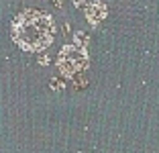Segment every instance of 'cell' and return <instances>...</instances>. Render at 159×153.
<instances>
[{"label":"cell","mask_w":159,"mask_h":153,"mask_svg":"<svg viewBox=\"0 0 159 153\" xmlns=\"http://www.w3.org/2000/svg\"><path fill=\"white\" fill-rule=\"evenodd\" d=\"M37 63H39V65H49V63H51V57H49V53H41V55H39V59H37Z\"/></svg>","instance_id":"8992f818"},{"label":"cell","mask_w":159,"mask_h":153,"mask_svg":"<svg viewBox=\"0 0 159 153\" xmlns=\"http://www.w3.org/2000/svg\"><path fill=\"white\" fill-rule=\"evenodd\" d=\"M57 70L63 78H78L88 70V51L78 45H63L57 53Z\"/></svg>","instance_id":"7a4b0ae2"},{"label":"cell","mask_w":159,"mask_h":153,"mask_svg":"<svg viewBox=\"0 0 159 153\" xmlns=\"http://www.w3.org/2000/svg\"><path fill=\"white\" fill-rule=\"evenodd\" d=\"M53 6L55 8H63V0H53Z\"/></svg>","instance_id":"ba28073f"},{"label":"cell","mask_w":159,"mask_h":153,"mask_svg":"<svg viewBox=\"0 0 159 153\" xmlns=\"http://www.w3.org/2000/svg\"><path fill=\"white\" fill-rule=\"evenodd\" d=\"M74 45H78V47H84V49H86V47H88L90 45V35H88V33H86V31H75V35H74Z\"/></svg>","instance_id":"277c9868"},{"label":"cell","mask_w":159,"mask_h":153,"mask_svg":"<svg viewBox=\"0 0 159 153\" xmlns=\"http://www.w3.org/2000/svg\"><path fill=\"white\" fill-rule=\"evenodd\" d=\"M49 86H51V90H63L66 88V82L63 80H59V78H51V82H49Z\"/></svg>","instance_id":"5b68a950"},{"label":"cell","mask_w":159,"mask_h":153,"mask_svg":"<svg viewBox=\"0 0 159 153\" xmlns=\"http://www.w3.org/2000/svg\"><path fill=\"white\" fill-rule=\"evenodd\" d=\"M106 14H108V6L104 4L102 0H94V2H90L86 6V19H88V23L92 27H98L106 19Z\"/></svg>","instance_id":"3957f363"},{"label":"cell","mask_w":159,"mask_h":153,"mask_svg":"<svg viewBox=\"0 0 159 153\" xmlns=\"http://www.w3.org/2000/svg\"><path fill=\"white\" fill-rule=\"evenodd\" d=\"M74 6L75 8H82V6H86V0H74Z\"/></svg>","instance_id":"52a82bcc"},{"label":"cell","mask_w":159,"mask_h":153,"mask_svg":"<svg viewBox=\"0 0 159 153\" xmlns=\"http://www.w3.org/2000/svg\"><path fill=\"white\" fill-rule=\"evenodd\" d=\"M55 21L51 14L37 8H27L12 19L10 35L23 51L43 53L55 39Z\"/></svg>","instance_id":"6da1fadb"}]
</instances>
